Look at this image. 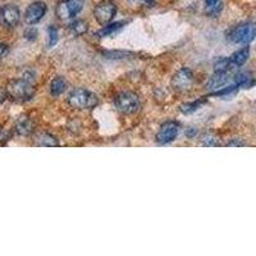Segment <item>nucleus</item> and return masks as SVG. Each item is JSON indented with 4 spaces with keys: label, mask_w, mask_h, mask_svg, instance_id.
Instances as JSON below:
<instances>
[{
    "label": "nucleus",
    "mask_w": 256,
    "mask_h": 256,
    "mask_svg": "<svg viewBox=\"0 0 256 256\" xmlns=\"http://www.w3.org/2000/svg\"><path fill=\"white\" fill-rule=\"evenodd\" d=\"M195 130H190V132H188V136L190 137H194V134H195Z\"/></svg>",
    "instance_id": "30"
},
{
    "label": "nucleus",
    "mask_w": 256,
    "mask_h": 256,
    "mask_svg": "<svg viewBox=\"0 0 256 256\" xmlns=\"http://www.w3.org/2000/svg\"><path fill=\"white\" fill-rule=\"evenodd\" d=\"M20 20V12L18 6L13 4H6L0 9V22L8 28H14Z\"/></svg>",
    "instance_id": "10"
},
{
    "label": "nucleus",
    "mask_w": 256,
    "mask_h": 256,
    "mask_svg": "<svg viewBox=\"0 0 256 256\" xmlns=\"http://www.w3.org/2000/svg\"><path fill=\"white\" fill-rule=\"evenodd\" d=\"M48 34H49V46L52 48L56 42H58V38H59L58 28L54 26H50L49 30H48Z\"/></svg>",
    "instance_id": "22"
},
{
    "label": "nucleus",
    "mask_w": 256,
    "mask_h": 256,
    "mask_svg": "<svg viewBox=\"0 0 256 256\" xmlns=\"http://www.w3.org/2000/svg\"><path fill=\"white\" fill-rule=\"evenodd\" d=\"M205 4H206L209 8H214V6H219L220 3V0H205Z\"/></svg>",
    "instance_id": "25"
},
{
    "label": "nucleus",
    "mask_w": 256,
    "mask_h": 256,
    "mask_svg": "<svg viewBox=\"0 0 256 256\" xmlns=\"http://www.w3.org/2000/svg\"><path fill=\"white\" fill-rule=\"evenodd\" d=\"M6 52H8V46H6V44H2V42H0V58H3L6 54Z\"/></svg>",
    "instance_id": "27"
},
{
    "label": "nucleus",
    "mask_w": 256,
    "mask_h": 256,
    "mask_svg": "<svg viewBox=\"0 0 256 256\" xmlns=\"http://www.w3.org/2000/svg\"><path fill=\"white\" fill-rule=\"evenodd\" d=\"M248 56H250V48L244 46L233 52L232 56H230V60L233 67H241L248 62Z\"/></svg>",
    "instance_id": "13"
},
{
    "label": "nucleus",
    "mask_w": 256,
    "mask_h": 256,
    "mask_svg": "<svg viewBox=\"0 0 256 256\" xmlns=\"http://www.w3.org/2000/svg\"><path fill=\"white\" fill-rule=\"evenodd\" d=\"M46 10L48 6L44 2H34L27 6L26 12H24V22L31 26L38 24L46 14Z\"/></svg>",
    "instance_id": "9"
},
{
    "label": "nucleus",
    "mask_w": 256,
    "mask_h": 256,
    "mask_svg": "<svg viewBox=\"0 0 256 256\" xmlns=\"http://www.w3.org/2000/svg\"><path fill=\"white\" fill-rule=\"evenodd\" d=\"M70 30L74 36H82L88 32V24L84 20H76L70 24Z\"/></svg>",
    "instance_id": "18"
},
{
    "label": "nucleus",
    "mask_w": 256,
    "mask_h": 256,
    "mask_svg": "<svg viewBox=\"0 0 256 256\" xmlns=\"http://www.w3.org/2000/svg\"><path fill=\"white\" fill-rule=\"evenodd\" d=\"M14 130L20 136H30L34 132V122L30 120L28 116H20V120L16 122Z\"/></svg>",
    "instance_id": "12"
},
{
    "label": "nucleus",
    "mask_w": 256,
    "mask_h": 256,
    "mask_svg": "<svg viewBox=\"0 0 256 256\" xmlns=\"http://www.w3.org/2000/svg\"><path fill=\"white\" fill-rule=\"evenodd\" d=\"M202 145L212 148V146H218L219 145V138L212 134H208L202 137Z\"/></svg>",
    "instance_id": "21"
},
{
    "label": "nucleus",
    "mask_w": 256,
    "mask_h": 256,
    "mask_svg": "<svg viewBox=\"0 0 256 256\" xmlns=\"http://www.w3.org/2000/svg\"><path fill=\"white\" fill-rule=\"evenodd\" d=\"M180 123L176 122V120H168V122L163 123L158 131L156 141L162 145L173 142L180 134Z\"/></svg>",
    "instance_id": "7"
},
{
    "label": "nucleus",
    "mask_w": 256,
    "mask_h": 256,
    "mask_svg": "<svg viewBox=\"0 0 256 256\" xmlns=\"http://www.w3.org/2000/svg\"><path fill=\"white\" fill-rule=\"evenodd\" d=\"M208 102L206 99H198L195 100V102H186V104L180 105V112L184 114H192L198 112V109H201Z\"/></svg>",
    "instance_id": "17"
},
{
    "label": "nucleus",
    "mask_w": 256,
    "mask_h": 256,
    "mask_svg": "<svg viewBox=\"0 0 256 256\" xmlns=\"http://www.w3.org/2000/svg\"><path fill=\"white\" fill-rule=\"evenodd\" d=\"M66 90H67V81L64 77L58 76L50 82V92L52 96L62 95Z\"/></svg>",
    "instance_id": "15"
},
{
    "label": "nucleus",
    "mask_w": 256,
    "mask_h": 256,
    "mask_svg": "<svg viewBox=\"0 0 256 256\" xmlns=\"http://www.w3.org/2000/svg\"><path fill=\"white\" fill-rule=\"evenodd\" d=\"M116 14V4L114 3L113 0H102L100 3L94 9V16L95 20H98V24H110L113 18Z\"/></svg>",
    "instance_id": "5"
},
{
    "label": "nucleus",
    "mask_w": 256,
    "mask_h": 256,
    "mask_svg": "<svg viewBox=\"0 0 256 256\" xmlns=\"http://www.w3.org/2000/svg\"><path fill=\"white\" fill-rule=\"evenodd\" d=\"M234 84L240 88H252L254 84H255V81L252 80V77L246 72H242L238 73L236 77H234Z\"/></svg>",
    "instance_id": "19"
},
{
    "label": "nucleus",
    "mask_w": 256,
    "mask_h": 256,
    "mask_svg": "<svg viewBox=\"0 0 256 256\" xmlns=\"http://www.w3.org/2000/svg\"><path fill=\"white\" fill-rule=\"evenodd\" d=\"M227 146H244V141H240V140H233L230 141V142L227 144Z\"/></svg>",
    "instance_id": "28"
},
{
    "label": "nucleus",
    "mask_w": 256,
    "mask_h": 256,
    "mask_svg": "<svg viewBox=\"0 0 256 256\" xmlns=\"http://www.w3.org/2000/svg\"><path fill=\"white\" fill-rule=\"evenodd\" d=\"M68 104L77 110H90L99 104V99L95 94L86 88H76L68 96Z\"/></svg>",
    "instance_id": "2"
},
{
    "label": "nucleus",
    "mask_w": 256,
    "mask_h": 256,
    "mask_svg": "<svg viewBox=\"0 0 256 256\" xmlns=\"http://www.w3.org/2000/svg\"><path fill=\"white\" fill-rule=\"evenodd\" d=\"M195 77L191 70L184 67L178 70L172 77V88L177 91H187L192 88Z\"/></svg>",
    "instance_id": "8"
},
{
    "label": "nucleus",
    "mask_w": 256,
    "mask_h": 256,
    "mask_svg": "<svg viewBox=\"0 0 256 256\" xmlns=\"http://www.w3.org/2000/svg\"><path fill=\"white\" fill-rule=\"evenodd\" d=\"M232 42L234 44H250L251 41L256 38V24L255 22H244L236 26L228 35Z\"/></svg>",
    "instance_id": "3"
},
{
    "label": "nucleus",
    "mask_w": 256,
    "mask_h": 256,
    "mask_svg": "<svg viewBox=\"0 0 256 256\" xmlns=\"http://www.w3.org/2000/svg\"><path fill=\"white\" fill-rule=\"evenodd\" d=\"M35 142L38 146H46V148H54L59 145L56 137L50 134L49 132H40L36 134Z\"/></svg>",
    "instance_id": "14"
},
{
    "label": "nucleus",
    "mask_w": 256,
    "mask_h": 256,
    "mask_svg": "<svg viewBox=\"0 0 256 256\" xmlns=\"http://www.w3.org/2000/svg\"><path fill=\"white\" fill-rule=\"evenodd\" d=\"M6 99H8V92H6V90H0V105L4 104Z\"/></svg>",
    "instance_id": "26"
},
{
    "label": "nucleus",
    "mask_w": 256,
    "mask_h": 256,
    "mask_svg": "<svg viewBox=\"0 0 256 256\" xmlns=\"http://www.w3.org/2000/svg\"><path fill=\"white\" fill-rule=\"evenodd\" d=\"M104 56L106 58H112V59H122V58H127V56H132L131 52H120V50H112V52H105Z\"/></svg>",
    "instance_id": "23"
},
{
    "label": "nucleus",
    "mask_w": 256,
    "mask_h": 256,
    "mask_svg": "<svg viewBox=\"0 0 256 256\" xmlns=\"http://www.w3.org/2000/svg\"><path fill=\"white\" fill-rule=\"evenodd\" d=\"M116 108L123 114H134L141 108V102L138 95L132 91H122L114 99Z\"/></svg>",
    "instance_id": "4"
},
{
    "label": "nucleus",
    "mask_w": 256,
    "mask_h": 256,
    "mask_svg": "<svg viewBox=\"0 0 256 256\" xmlns=\"http://www.w3.org/2000/svg\"><path fill=\"white\" fill-rule=\"evenodd\" d=\"M123 26H124V22H114V24H105L102 30H99V31L96 32V36H98V38H106V36H112L113 34L120 31Z\"/></svg>",
    "instance_id": "16"
},
{
    "label": "nucleus",
    "mask_w": 256,
    "mask_h": 256,
    "mask_svg": "<svg viewBox=\"0 0 256 256\" xmlns=\"http://www.w3.org/2000/svg\"><path fill=\"white\" fill-rule=\"evenodd\" d=\"M84 0H62L56 6V17L62 20L74 18L84 9Z\"/></svg>",
    "instance_id": "6"
},
{
    "label": "nucleus",
    "mask_w": 256,
    "mask_h": 256,
    "mask_svg": "<svg viewBox=\"0 0 256 256\" xmlns=\"http://www.w3.org/2000/svg\"><path fill=\"white\" fill-rule=\"evenodd\" d=\"M131 2H144L146 6H154V0H131Z\"/></svg>",
    "instance_id": "29"
},
{
    "label": "nucleus",
    "mask_w": 256,
    "mask_h": 256,
    "mask_svg": "<svg viewBox=\"0 0 256 256\" xmlns=\"http://www.w3.org/2000/svg\"><path fill=\"white\" fill-rule=\"evenodd\" d=\"M24 38L28 41L36 40V38H38V30L34 28V27H30V28H27L26 31H24Z\"/></svg>",
    "instance_id": "24"
},
{
    "label": "nucleus",
    "mask_w": 256,
    "mask_h": 256,
    "mask_svg": "<svg viewBox=\"0 0 256 256\" xmlns=\"http://www.w3.org/2000/svg\"><path fill=\"white\" fill-rule=\"evenodd\" d=\"M6 92H8L9 98H12L13 100H17V102L31 100L34 95H35L34 82L24 78V77L13 80V81L9 82L8 88H6Z\"/></svg>",
    "instance_id": "1"
},
{
    "label": "nucleus",
    "mask_w": 256,
    "mask_h": 256,
    "mask_svg": "<svg viewBox=\"0 0 256 256\" xmlns=\"http://www.w3.org/2000/svg\"><path fill=\"white\" fill-rule=\"evenodd\" d=\"M230 78H232V77L230 76V72L214 73V76H212V78L208 81L206 88H209V90H212V92H216V91H218V90H220V88L228 86Z\"/></svg>",
    "instance_id": "11"
},
{
    "label": "nucleus",
    "mask_w": 256,
    "mask_h": 256,
    "mask_svg": "<svg viewBox=\"0 0 256 256\" xmlns=\"http://www.w3.org/2000/svg\"><path fill=\"white\" fill-rule=\"evenodd\" d=\"M232 68H234L230 63V58H220L214 64V72L216 73H226L230 72Z\"/></svg>",
    "instance_id": "20"
}]
</instances>
